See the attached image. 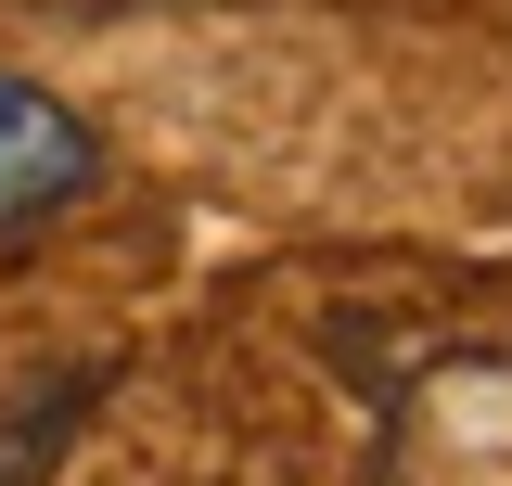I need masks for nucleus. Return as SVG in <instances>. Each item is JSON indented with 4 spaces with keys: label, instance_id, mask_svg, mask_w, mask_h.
<instances>
[{
    "label": "nucleus",
    "instance_id": "1",
    "mask_svg": "<svg viewBox=\"0 0 512 486\" xmlns=\"http://www.w3.org/2000/svg\"><path fill=\"white\" fill-rule=\"evenodd\" d=\"M90 128L64 116L39 77H13L0 64V218H39V205H64V192H90Z\"/></svg>",
    "mask_w": 512,
    "mask_h": 486
}]
</instances>
